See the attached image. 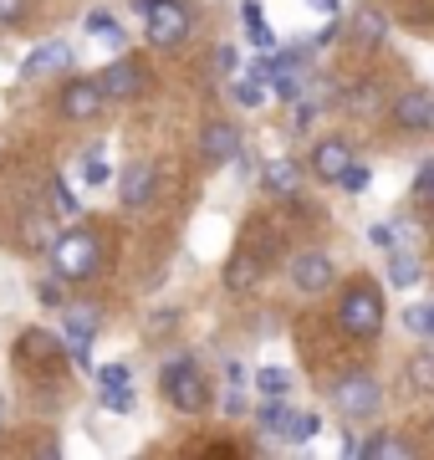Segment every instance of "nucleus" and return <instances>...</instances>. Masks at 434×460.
<instances>
[{
    "instance_id": "4468645a",
    "label": "nucleus",
    "mask_w": 434,
    "mask_h": 460,
    "mask_svg": "<svg viewBox=\"0 0 434 460\" xmlns=\"http://www.w3.org/2000/svg\"><path fill=\"white\" fill-rule=\"evenodd\" d=\"M67 62H72L67 41H41V47H31V57H26V66H21V77H47V72H62Z\"/></svg>"
},
{
    "instance_id": "4be33fe9",
    "label": "nucleus",
    "mask_w": 434,
    "mask_h": 460,
    "mask_svg": "<svg viewBox=\"0 0 434 460\" xmlns=\"http://www.w3.org/2000/svg\"><path fill=\"white\" fill-rule=\"evenodd\" d=\"M388 281H394V287H414L419 281V261L409 251H394V256H388Z\"/></svg>"
},
{
    "instance_id": "a878e982",
    "label": "nucleus",
    "mask_w": 434,
    "mask_h": 460,
    "mask_svg": "<svg viewBox=\"0 0 434 460\" xmlns=\"http://www.w3.org/2000/svg\"><path fill=\"white\" fill-rule=\"evenodd\" d=\"M102 410L128 414L134 410V389H128V384H102Z\"/></svg>"
},
{
    "instance_id": "9d476101",
    "label": "nucleus",
    "mask_w": 434,
    "mask_h": 460,
    "mask_svg": "<svg viewBox=\"0 0 434 460\" xmlns=\"http://www.w3.org/2000/svg\"><path fill=\"white\" fill-rule=\"evenodd\" d=\"M235 154H240V128L225 118H210L200 128V159L204 164H230Z\"/></svg>"
},
{
    "instance_id": "cd10ccee",
    "label": "nucleus",
    "mask_w": 434,
    "mask_h": 460,
    "mask_svg": "<svg viewBox=\"0 0 434 460\" xmlns=\"http://www.w3.org/2000/svg\"><path fill=\"white\" fill-rule=\"evenodd\" d=\"M337 184H343L348 195H363L368 184H373V169H368V164H358V159H352V164L343 169V180H337Z\"/></svg>"
},
{
    "instance_id": "393cba45",
    "label": "nucleus",
    "mask_w": 434,
    "mask_h": 460,
    "mask_svg": "<svg viewBox=\"0 0 434 460\" xmlns=\"http://www.w3.org/2000/svg\"><path fill=\"white\" fill-rule=\"evenodd\" d=\"M230 98L240 102V108H261V102H266V87L256 83V77H240V83H230Z\"/></svg>"
},
{
    "instance_id": "423d86ee",
    "label": "nucleus",
    "mask_w": 434,
    "mask_h": 460,
    "mask_svg": "<svg viewBox=\"0 0 434 460\" xmlns=\"http://www.w3.org/2000/svg\"><path fill=\"white\" fill-rule=\"evenodd\" d=\"M291 281H297V292L322 296L337 281V261L327 251H301V256H291Z\"/></svg>"
},
{
    "instance_id": "ea45409f",
    "label": "nucleus",
    "mask_w": 434,
    "mask_h": 460,
    "mask_svg": "<svg viewBox=\"0 0 434 460\" xmlns=\"http://www.w3.org/2000/svg\"><path fill=\"white\" fill-rule=\"evenodd\" d=\"M307 5H312V11H317V16H337V11H343V5H337V0H307Z\"/></svg>"
},
{
    "instance_id": "0eeeda50",
    "label": "nucleus",
    "mask_w": 434,
    "mask_h": 460,
    "mask_svg": "<svg viewBox=\"0 0 434 460\" xmlns=\"http://www.w3.org/2000/svg\"><path fill=\"white\" fill-rule=\"evenodd\" d=\"M98 83H102V93H108V102H138V98H143V87H149L134 57H117V62H108Z\"/></svg>"
},
{
    "instance_id": "b1692460",
    "label": "nucleus",
    "mask_w": 434,
    "mask_h": 460,
    "mask_svg": "<svg viewBox=\"0 0 434 460\" xmlns=\"http://www.w3.org/2000/svg\"><path fill=\"white\" fill-rule=\"evenodd\" d=\"M62 287H67V281L56 277V271L41 277V281H36V302H41V307H67V292H62Z\"/></svg>"
},
{
    "instance_id": "9b49d317",
    "label": "nucleus",
    "mask_w": 434,
    "mask_h": 460,
    "mask_svg": "<svg viewBox=\"0 0 434 460\" xmlns=\"http://www.w3.org/2000/svg\"><path fill=\"white\" fill-rule=\"evenodd\" d=\"M102 108H108V93H102L98 77H77V83H67V93H62V113L67 118H98Z\"/></svg>"
},
{
    "instance_id": "39448f33",
    "label": "nucleus",
    "mask_w": 434,
    "mask_h": 460,
    "mask_svg": "<svg viewBox=\"0 0 434 460\" xmlns=\"http://www.w3.org/2000/svg\"><path fill=\"white\" fill-rule=\"evenodd\" d=\"M143 16H149V41L153 47H179L184 36H189V11H184L179 0H153Z\"/></svg>"
},
{
    "instance_id": "c85d7f7f",
    "label": "nucleus",
    "mask_w": 434,
    "mask_h": 460,
    "mask_svg": "<svg viewBox=\"0 0 434 460\" xmlns=\"http://www.w3.org/2000/svg\"><path fill=\"white\" fill-rule=\"evenodd\" d=\"M404 323H409V332H419V338H434V302L430 307H409Z\"/></svg>"
},
{
    "instance_id": "2eb2a0df",
    "label": "nucleus",
    "mask_w": 434,
    "mask_h": 460,
    "mask_svg": "<svg viewBox=\"0 0 434 460\" xmlns=\"http://www.w3.org/2000/svg\"><path fill=\"white\" fill-rule=\"evenodd\" d=\"M261 271H266V261H261L256 251H235L230 266H225V287H230V292H246V287L261 281Z\"/></svg>"
},
{
    "instance_id": "20e7f679",
    "label": "nucleus",
    "mask_w": 434,
    "mask_h": 460,
    "mask_svg": "<svg viewBox=\"0 0 434 460\" xmlns=\"http://www.w3.org/2000/svg\"><path fill=\"white\" fill-rule=\"evenodd\" d=\"M333 404L348 414V420H373L378 404H384V389H378L373 374H348V378L333 384Z\"/></svg>"
},
{
    "instance_id": "473e14b6",
    "label": "nucleus",
    "mask_w": 434,
    "mask_h": 460,
    "mask_svg": "<svg viewBox=\"0 0 434 460\" xmlns=\"http://www.w3.org/2000/svg\"><path fill=\"white\" fill-rule=\"evenodd\" d=\"M21 241H26V246H47L51 241V230H47V220H36V215H26V220H21Z\"/></svg>"
},
{
    "instance_id": "dca6fc26",
    "label": "nucleus",
    "mask_w": 434,
    "mask_h": 460,
    "mask_svg": "<svg viewBox=\"0 0 434 460\" xmlns=\"http://www.w3.org/2000/svg\"><path fill=\"white\" fill-rule=\"evenodd\" d=\"M297 180H301V169L291 164V159H271V164H261V184H266L276 199L297 195Z\"/></svg>"
},
{
    "instance_id": "4c0bfd02",
    "label": "nucleus",
    "mask_w": 434,
    "mask_h": 460,
    "mask_svg": "<svg viewBox=\"0 0 434 460\" xmlns=\"http://www.w3.org/2000/svg\"><path fill=\"white\" fill-rule=\"evenodd\" d=\"M240 21H246V26H266V16H261V0H240Z\"/></svg>"
},
{
    "instance_id": "c9c22d12",
    "label": "nucleus",
    "mask_w": 434,
    "mask_h": 460,
    "mask_svg": "<svg viewBox=\"0 0 434 460\" xmlns=\"http://www.w3.org/2000/svg\"><path fill=\"white\" fill-rule=\"evenodd\" d=\"M235 66H240V57H235V47H220V51H215V72H220V77H230Z\"/></svg>"
},
{
    "instance_id": "aec40b11",
    "label": "nucleus",
    "mask_w": 434,
    "mask_h": 460,
    "mask_svg": "<svg viewBox=\"0 0 434 460\" xmlns=\"http://www.w3.org/2000/svg\"><path fill=\"white\" fill-rule=\"evenodd\" d=\"M317 429H322L317 414H297V410H286V420H282V429H276V435H282V440H291V445H307L312 435H317Z\"/></svg>"
},
{
    "instance_id": "ddd939ff",
    "label": "nucleus",
    "mask_w": 434,
    "mask_h": 460,
    "mask_svg": "<svg viewBox=\"0 0 434 460\" xmlns=\"http://www.w3.org/2000/svg\"><path fill=\"white\" fill-rule=\"evenodd\" d=\"M394 123H399L404 133H424V128H434V98L430 93H404L399 102H394Z\"/></svg>"
},
{
    "instance_id": "bb28decb",
    "label": "nucleus",
    "mask_w": 434,
    "mask_h": 460,
    "mask_svg": "<svg viewBox=\"0 0 434 460\" xmlns=\"http://www.w3.org/2000/svg\"><path fill=\"white\" fill-rule=\"evenodd\" d=\"M414 199L434 215V159H430V164H419V174H414Z\"/></svg>"
},
{
    "instance_id": "a211bd4d",
    "label": "nucleus",
    "mask_w": 434,
    "mask_h": 460,
    "mask_svg": "<svg viewBox=\"0 0 434 460\" xmlns=\"http://www.w3.org/2000/svg\"><path fill=\"white\" fill-rule=\"evenodd\" d=\"M358 456H373V460H409V456H414V445L399 440V435H368V440H358Z\"/></svg>"
},
{
    "instance_id": "f704fd0d",
    "label": "nucleus",
    "mask_w": 434,
    "mask_h": 460,
    "mask_svg": "<svg viewBox=\"0 0 434 460\" xmlns=\"http://www.w3.org/2000/svg\"><path fill=\"white\" fill-rule=\"evenodd\" d=\"M98 384H134V374H128V363H108V368H98Z\"/></svg>"
},
{
    "instance_id": "6ab92c4d",
    "label": "nucleus",
    "mask_w": 434,
    "mask_h": 460,
    "mask_svg": "<svg viewBox=\"0 0 434 460\" xmlns=\"http://www.w3.org/2000/svg\"><path fill=\"white\" fill-rule=\"evenodd\" d=\"M404 378H409L414 394H434V348H419L409 358V368H404Z\"/></svg>"
},
{
    "instance_id": "f3484780",
    "label": "nucleus",
    "mask_w": 434,
    "mask_h": 460,
    "mask_svg": "<svg viewBox=\"0 0 434 460\" xmlns=\"http://www.w3.org/2000/svg\"><path fill=\"white\" fill-rule=\"evenodd\" d=\"M348 31H352V41H358V47H378V41L388 36V16H384V11H373V5H363V11L352 16Z\"/></svg>"
},
{
    "instance_id": "1a4fd4ad",
    "label": "nucleus",
    "mask_w": 434,
    "mask_h": 460,
    "mask_svg": "<svg viewBox=\"0 0 434 460\" xmlns=\"http://www.w3.org/2000/svg\"><path fill=\"white\" fill-rule=\"evenodd\" d=\"M21 363L26 368H62V358H67V343L56 338V332H41V328H31V332H21Z\"/></svg>"
},
{
    "instance_id": "7c9ffc66",
    "label": "nucleus",
    "mask_w": 434,
    "mask_h": 460,
    "mask_svg": "<svg viewBox=\"0 0 434 460\" xmlns=\"http://www.w3.org/2000/svg\"><path fill=\"white\" fill-rule=\"evenodd\" d=\"M82 180H87V184H108V180H113V169L102 164V154H98V148H92V154L82 159Z\"/></svg>"
},
{
    "instance_id": "2f4dec72",
    "label": "nucleus",
    "mask_w": 434,
    "mask_h": 460,
    "mask_svg": "<svg viewBox=\"0 0 434 460\" xmlns=\"http://www.w3.org/2000/svg\"><path fill=\"white\" fill-rule=\"evenodd\" d=\"M348 108L352 113H373V108H378V87L368 83V87H352L348 93Z\"/></svg>"
},
{
    "instance_id": "a19ab883",
    "label": "nucleus",
    "mask_w": 434,
    "mask_h": 460,
    "mask_svg": "<svg viewBox=\"0 0 434 460\" xmlns=\"http://www.w3.org/2000/svg\"><path fill=\"white\" fill-rule=\"evenodd\" d=\"M368 235H373V246H394V230H388V226H373Z\"/></svg>"
},
{
    "instance_id": "f257e3e1",
    "label": "nucleus",
    "mask_w": 434,
    "mask_h": 460,
    "mask_svg": "<svg viewBox=\"0 0 434 460\" xmlns=\"http://www.w3.org/2000/svg\"><path fill=\"white\" fill-rule=\"evenodd\" d=\"M159 389L169 394V404L179 414H200L210 404V384H204L200 363L189 358V353H174V358L159 368Z\"/></svg>"
},
{
    "instance_id": "e433bc0d",
    "label": "nucleus",
    "mask_w": 434,
    "mask_h": 460,
    "mask_svg": "<svg viewBox=\"0 0 434 460\" xmlns=\"http://www.w3.org/2000/svg\"><path fill=\"white\" fill-rule=\"evenodd\" d=\"M174 323H179V313H174V307H164V313H149V332H169Z\"/></svg>"
},
{
    "instance_id": "6e6552de",
    "label": "nucleus",
    "mask_w": 434,
    "mask_h": 460,
    "mask_svg": "<svg viewBox=\"0 0 434 460\" xmlns=\"http://www.w3.org/2000/svg\"><path fill=\"white\" fill-rule=\"evenodd\" d=\"M153 190H159V169H153L149 159H138V164H128L117 174V199H123V210H143L153 199Z\"/></svg>"
},
{
    "instance_id": "5701e85b",
    "label": "nucleus",
    "mask_w": 434,
    "mask_h": 460,
    "mask_svg": "<svg viewBox=\"0 0 434 460\" xmlns=\"http://www.w3.org/2000/svg\"><path fill=\"white\" fill-rule=\"evenodd\" d=\"M256 389H261L266 399H286V389H291V374H286V368H261V374H256Z\"/></svg>"
},
{
    "instance_id": "f8f14e48",
    "label": "nucleus",
    "mask_w": 434,
    "mask_h": 460,
    "mask_svg": "<svg viewBox=\"0 0 434 460\" xmlns=\"http://www.w3.org/2000/svg\"><path fill=\"white\" fill-rule=\"evenodd\" d=\"M348 164H352V144L348 138H317V148H312V174H317V180L337 184Z\"/></svg>"
},
{
    "instance_id": "7ed1b4c3",
    "label": "nucleus",
    "mask_w": 434,
    "mask_h": 460,
    "mask_svg": "<svg viewBox=\"0 0 434 460\" xmlns=\"http://www.w3.org/2000/svg\"><path fill=\"white\" fill-rule=\"evenodd\" d=\"M51 271L62 281H87L98 271V241H92V230H62L56 241H51Z\"/></svg>"
},
{
    "instance_id": "c756f323",
    "label": "nucleus",
    "mask_w": 434,
    "mask_h": 460,
    "mask_svg": "<svg viewBox=\"0 0 434 460\" xmlns=\"http://www.w3.org/2000/svg\"><path fill=\"white\" fill-rule=\"evenodd\" d=\"M282 420H286V404H282V399H266V404H261V414H256V425L271 429V435L282 429Z\"/></svg>"
},
{
    "instance_id": "f03ea898",
    "label": "nucleus",
    "mask_w": 434,
    "mask_h": 460,
    "mask_svg": "<svg viewBox=\"0 0 434 460\" xmlns=\"http://www.w3.org/2000/svg\"><path fill=\"white\" fill-rule=\"evenodd\" d=\"M337 323L348 338H378L384 328V292L373 287V281H352L343 302H337Z\"/></svg>"
},
{
    "instance_id": "72a5a7b5",
    "label": "nucleus",
    "mask_w": 434,
    "mask_h": 460,
    "mask_svg": "<svg viewBox=\"0 0 434 460\" xmlns=\"http://www.w3.org/2000/svg\"><path fill=\"white\" fill-rule=\"evenodd\" d=\"M26 21V0H0V26H21Z\"/></svg>"
},
{
    "instance_id": "412c9836",
    "label": "nucleus",
    "mask_w": 434,
    "mask_h": 460,
    "mask_svg": "<svg viewBox=\"0 0 434 460\" xmlns=\"http://www.w3.org/2000/svg\"><path fill=\"white\" fill-rule=\"evenodd\" d=\"M82 26H87L92 36H102V41H108L113 51H123V47H128V36H123V26H117V21L108 16V11H92V16L82 21Z\"/></svg>"
},
{
    "instance_id": "58836bf2",
    "label": "nucleus",
    "mask_w": 434,
    "mask_h": 460,
    "mask_svg": "<svg viewBox=\"0 0 434 460\" xmlns=\"http://www.w3.org/2000/svg\"><path fill=\"white\" fill-rule=\"evenodd\" d=\"M51 195H56V205H62V210H77V195L67 190V180H51Z\"/></svg>"
}]
</instances>
